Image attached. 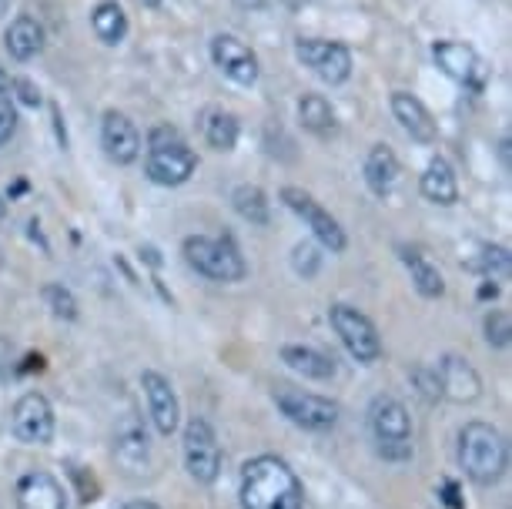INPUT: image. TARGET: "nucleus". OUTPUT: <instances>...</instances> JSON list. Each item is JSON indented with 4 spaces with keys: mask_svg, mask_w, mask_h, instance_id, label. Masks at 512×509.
I'll return each mask as SVG.
<instances>
[{
    "mask_svg": "<svg viewBox=\"0 0 512 509\" xmlns=\"http://www.w3.org/2000/svg\"><path fill=\"white\" fill-rule=\"evenodd\" d=\"M241 509H305L295 469L278 456H255L241 469Z\"/></svg>",
    "mask_w": 512,
    "mask_h": 509,
    "instance_id": "nucleus-1",
    "label": "nucleus"
},
{
    "mask_svg": "<svg viewBox=\"0 0 512 509\" xmlns=\"http://www.w3.org/2000/svg\"><path fill=\"white\" fill-rule=\"evenodd\" d=\"M459 466L476 486H496L509 469V446L489 422H466L459 432Z\"/></svg>",
    "mask_w": 512,
    "mask_h": 509,
    "instance_id": "nucleus-2",
    "label": "nucleus"
},
{
    "mask_svg": "<svg viewBox=\"0 0 512 509\" xmlns=\"http://www.w3.org/2000/svg\"><path fill=\"white\" fill-rule=\"evenodd\" d=\"M369 432L375 453L385 463H409L415 453L412 443V416L395 396H375L369 406Z\"/></svg>",
    "mask_w": 512,
    "mask_h": 509,
    "instance_id": "nucleus-3",
    "label": "nucleus"
},
{
    "mask_svg": "<svg viewBox=\"0 0 512 509\" xmlns=\"http://www.w3.org/2000/svg\"><path fill=\"white\" fill-rule=\"evenodd\" d=\"M195 168H198L195 151L188 148V141L175 128L158 124L148 134V178L154 185L178 188L195 175Z\"/></svg>",
    "mask_w": 512,
    "mask_h": 509,
    "instance_id": "nucleus-4",
    "label": "nucleus"
},
{
    "mask_svg": "<svg viewBox=\"0 0 512 509\" xmlns=\"http://www.w3.org/2000/svg\"><path fill=\"white\" fill-rule=\"evenodd\" d=\"M185 262L195 268L198 275L211 278V282H241L248 275V265L231 238H208L191 235L185 238Z\"/></svg>",
    "mask_w": 512,
    "mask_h": 509,
    "instance_id": "nucleus-5",
    "label": "nucleus"
},
{
    "mask_svg": "<svg viewBox=\"0 0 512 509\" xmlns=\"http://www.w3.org/2000/svg\"><path fill=\"white\" fill-rule=\"evenodd\" d=\"M272 399L288 422H295L298 429H308V432L335 429L338 416H342L338 402L325 399V396H315V392H305L298 386H288V382H278V386L272 389Z\"/></svg>",
    "mask_w": 512,
    "mask_h": 509,
    "instance_id": "nucleus-6",
    "label": "nucleus"
},
{
    "mask_svg": "<svg viewBox=\"0 0 512 509\" xmlns=\"http://www.w3.org/2000/svg\"><path fill=\"white\" fill-rule=\"evenodd\" d=\"M328 322H332L335 335L342 339V345L349 349L355 362L372 366V362L382 359V339L369 315H362L359 309H352V305H345V302H335L332 309H328Z\"/></svg>",
    "mask_w": 512,
    "mask_h": 509,
    "instance_id": "nucleus-7",
    "label": "nucleus"
},
{
    "mask_svg": "<svg viewBox=\"0 0 512 509\" xmlns=\"http://www.w3.org/2000/svg\"><path fill=\"white\" fill-rule=\"evenodd\" d=\"M181 449H185V469H188V476L195 479V483L201 486H211V483H218V476H221V446H218V436H215V429H211V422L208 419H188V426H185V439H181Z\"/></svg>",
    "mask_w": 512,
    "mask_h": 509,
    "instance_id": "nucleus-8",
    "label": "nucleus"
},
{
    "mask_svg": "<svg viewBox=\"0 0 512 509\" xmlns=\"http://www.w3.org/2000/svg\"><path fill=\"white\" fill-rule=\"evenodd\" d=\"M295 57L302 61L315 78L325 84H345L352 74V54L345 44L338 41H322V37H298L295 41Z\"/></svg>",
    "mask_w": 512,
    "mask_h": 509,
    "instance_id": "nucleus-9",
    "label": "nucleus"
},
{
    "mask_svg": "<svg viewBox=\"0 0 512 509\" xmlns=\"http://www.w3.org/2000/svg\"><path fill=\"white\" fill-rule=\"evenodd\" d=\"M282 201L295 211L298 218H302L308 232L315 235V242H322L328 252H335V255L345 252L349 238H345L342 225H338L335 218L328 215V211L318 205L312 195H308V191H302V188H282Z\"/></svg>",
    "mask_w": 512,
    "mask_h": 509,
    "instance_id": "nucleus-10",
    "label": "nucleus"
},
{
    "mask_svg": "<svg viewBox=\"0 0 512 509\" xmlns=\"http://www.w3.org/2000/svg\"><path fill=\"white\" fill-rule=\"evenodd\" d=\"M11 429L24 446H47L54 439V409L41 392H24L11 409Z\"/></svg>",
    "mask_w": 512,
    "mask_h": 509,
    "instance_id": "nucleus-11",
    "label": "nucleus"
},
{
    "mask_svg": "<svg viewBox=\"0 0 512 509\" xmlns=\"http://www.w3.org/2000/svg\"><path fill=\"white\" fill-rule=\"evenodd\" d=\"M114 459H118V466L128 476H144L151 466L148 429H144V422L134 416V412L121 416L118 429H114Z\"/></svg>",
    "mask_w": 512,
    "mask_h": 509,
    "instance_id": "nucleus-12",
    "label": "nucleus"
},
{
    "mask_svg": "<svg viewBox=\"0 0 512 509\" xmlns=\"http://www.w3.org/2000/svg\"><path fill=\"white\" fill-rule=\"evenodd\" d=\"M141 389H144V399H148V416L154 422V429L161 436H171L181 422V406H178V392L171 386L168 376L154 369H144L141 372Z\"/></svg>",
    "mask_w": 512,
    "mask_h": 509,
    "instance_id": "nucleus-13",
    "label": "nucleus"
},
{
    "mask_svg": "<svg viewBox=\"0 0 512 509\" xmlns=\"http://www.w3.org/2000/svg\"><path fill=\"white\" fill-rule=\"evenodd\" d=\"M432 57H436V64L452 81L466 84V88H476V91L486 84V64H482V57L476 54V47H469L462 41H439L432 47Z\"/></svg>",
    "mask_w": 512,
    "mask_h": 509,
    "instance_id": "nucleus-14",
    "label": "nucleus"
},
{
    "mask_svg": "<svg viewBox=\"0 0 512 509\" xmlns=\"http://www.w3.org/2000/svg\"><path fill=\"white\" fill-rule=\"evenodd\" d=\"M436 382H439V396H446L449 402H476L482 396V379L479 372L472 369L469 359L462 355H442L436 366Z\"/></svg>",
    "mask_w": 512,
    "mask_h": 509,
    "instance_id": "nucleus-15",
    "label": "nucleus"
},
{
    "mask_svg": "<svg viewBox=\"0 0 512 509\" xmlns=\"http://www.w3.org/2000/svg\"><path fill=\"white\" fill-rule=\"evenodd\" d=\"M211 61H215L231 81L241 84V88H251V84L258 81V57H255V51H251L245 41L231 37V34H218L215 41H211Z\"/></svg>",
    "mask_w": 512,
    "mask_h": 509,
    "instance_id": "nucleus-16",
    "label": "nucleus"
},
{
    "mask_svg": "<svg viewBox=\"0 0 512 509\" xmlns=\"http://www.w3.org/2000/svg\"><path fill=\"white\" fill-rule=\"evenodd\" d=\"M101 148L114 165H134L141 155V134L121 111H108L101 121Z\"/></svg>",
    "mask_w": 512,
    "mask_h": 509,
    "instance_id": "nucleus-17",
    "label": "nucleus"
},
{
    "mask_svg": "<svg viewBox=\"0 0 512 509\" xmlns=\"http://www.w3.org/2000/svg\"><path fill=\"white\" fill-rule=\"evenodd\" d=\"M17 509H67V493L47 469H31L17 479Z\"/></svg>",
    "mask_w": 512,
    "mask_h": 509,
    "instance_id": "nucleus-18",
    "label": "nucleus"
},
{
    "mask_svg": "<svg viewBox=\"0 0 512 509\" xmlns=\"http://www.w3.org/2000/svg\"><path fill=\"white\" fill-rule=\"evenodd\" d=\"M392 114L395 121L402 124V131L409 134L412 141H422V144H432L439 138V128H436V118L429 114V108L415 98L409 91H395L392 94Z\"/></svg>",
    "mask_w": 512,
    "mask_h": 509,
    "instance_id": "nucleus-19",
    "label": "nucleus"
},
{
    "mask_svg": "<svg viewBox=\"0 0 512 509\" xmlns=\"http://www.w3.org/2000/svg\"><path fill=\"white\" fill-rule=\"evenodd\" d=\"M399 258H402V265L409 268L412 285H415V292H419L422 299H442V295H446V278H442V272H439L436 262H432L429 255L419 252V248L402 245Z\"/></svg>",
    "mask_w": 512,
    "mask_h": 509,
    "instance_id": "nucleus-20",
    "label": "nucleus"
},
{
    "mask_svg": "<svg viewBox=\"0 0 512 509\" xmlns=\"http://www.w3.org/2000/svg\"><path fill=\"white\" fill-rule=\"evenodd\" d=\"M422 195L432 201V205H456L459 198V185H456V175H452V165L442 155H436L429 161V168L422 171Z\"/></svg>",
    "mask_w": 512,
    "mask_h": 509,
    "instance_id": "nucleus-21",
    "label": "nucleus"
},
{
    "mask_svg": "<svg viewBox=\"0 0 512 509\" xmlns=\"http://www.w3.org/2000/svg\"><path fill=\"white\" fill-rule=\"evenodd\" d=\"M44 51V27L34 21V17H14L11 27H7V54L14 61H31Z\"/></svg>",
    "mask_w": 512,
    "mask_h": 509,
    "instance_id": "nucleus-22",
    "label": "nucleus"
},
{
    "mask_svg": "<svg viewBox=\"0 0 512 509\" xmlns=\"http://www.w3.org/2000/svg\"><path fill=\"white\" fill-rule=\"evenodd\" d=\"M399 181V158L392 155V148L385 144H372V151L365 155V185H369L375 195H389Z\"/></svg>",
    "mask_w": 512,
    "mask_h": 509,
    "instance_id": "nucleus-23",
    "label": "nucleus"
},
{
    "mask_svg": "<svg viewBox=\"0 0 512 509\" xmlns=\"http://www.w3.org/2000/svg\"><path fill=\"white\" fill-rule=\"evenodd\" d=\"M282 362L292 372H298V376H305V379L325 382V379L335 376V362L328 359L325 352L308 349V345H285V349H282Z\"/></svg>",
    "mask_w": 512,
    "mask_h": 509,
    "instance_id": "nucleus-24",
    "label": "nucleus"
},
{
    "mask_svg": "<svg viewBox=\"0 0 512 509\" xmlns=\"http://www.w3.org/2000/svg\"><path fill=\"white\" fill-rule=\"evenodd\" d=\"M298 121L305 124V131L318 134V138H332L338 131V121H335V111L322 94H305L298 101Z\"/></svg>",
    "mask_w": 512,
    "mask_h": 509,
    "instance_id": "nucleus-25",
    "label": "nucleus"
},
{
    "mask_svg": "<svg viewBox=\"0 0 512 509\" xmlns=\"http://www.w3.org/2000/svg\"><path fill=\"white\" fill-rule=\"evenodd\" d=\"M91 27L104 44L114 47V44L124 41V34H128V14L121 11L118 0H101L91 14Z\"/></svg>",
    "mask_w": 512,
    "mask_h": 509,
    "instance_id": "nucleus-26",
    "label": "nucleus"
},
{
    "mask_svg": "<svg viewBox=\"0 0 512 509\" xmlns=\"http://www.w3.org/2000/svg\"><path fill=\"white\" fill-rule=\"evenodd\" d=\"M201 128H205V141L211 144L215 151H235L238 144V121L235 114L221 111V108H211L205 111V121H201Z\"/></svg>",
    "mask_w": 512,
    "mask_h": 509,
    "instance_id": "nucleus-27",
    "label": "nucleus"
},
{
    "mask_svg": "<svg viewBox=\"0 0 512 509\" xmlns=\"http://www.w3.org/2000/svg\"><path fill=\"white\" fill-rule=\"evenodd\" d=\"M231 205H235L238 215L251 225H268V218H272V211H268V198L258 185H238L235 191H231Z\"/></svg>",
    "mask_w": 512,
    "mask_h": 509,
    "instance_id": "nucleus-28",
    "label": "nucleus"
},
{
    "mask_svg": "<svg viewBox=\"0 0 512 509\" xmlns=\"http://www.w3.org/2000/svg\"><path fill=\"white\" fill-rule=\"evenodd\" d=\"M476 268L486 278H492V282H509V275H512V255H509V248H502V245L482 248Z\"/></svg>",
    "mask_w": 512,
    "mask_h": 509,
    "instance_id": "nucleus-29",
    "label": "nucleus"
},
{
    "mask_svg": "<svg viewBox=\"0 0 512 509\" xmlns=\"http://www.w3.org/2000/svg\"><path fill=\"white\" fill-rule=\"evenodd\" d=\"M44 302L54 312V319L74 322L77 319V299L71 295V288L64 285H44Z\"/></svg>",
    "mask_w": 512,
    "mask_h": 509,
    "instance_id": "nucleus-30",
    "label": "nucleus"
},
{
    "mask_svg": "<svg viewBox=\"0 0 512 509\" xmlns=\"http://www.w3.org/2000/svg\"><path fill=\"white\" fill-rule=\"evenodd\" d=\"M17 131V108L11 98V81L0 74V144H7Z\"/></svg>",
    "mask_w": 512,
    "mask_h": 509,
    "instance_id": "nucleus-31",
    "label": "nucleus"
},
{
    "mask_svg": "<svg viewBox=\"0 0 512 509\" xmlns=\"http://www.w3.org/2000/svg\"><path fill=\"white\" fill-rule=\"evenodd\" d=\"M486 342L492 345V349H506V345L512 342V319L509 312H489L486 315Z\"/></svg>",
    "mask_w": 512,
    "mask_h": 509,
    "instance_id": "nucleus-32",
    "label": "nucleus"
},
{
    "mask_svg": "<svg viewBox=\"0 0 512 509\" xmlns=\"http://www.w3.org/2000/svg\"><path fill=\"white\" fill-rule=\"evenodd\" d=\"M292 265L298 275H315L318 272V248L315 245H295V255H292Z\"/></svg>",
    "mask_w": 512,
    "mask_h": 509,
    "instance_id": "nucleus-33",
    "label": "nucleus"
},
{
    "mask_svg": "<svg viewBox=\"0 0 512 509\" xmlns=\"http://www.w3.org/2000/svg\"><path fill=\"white\" fill-rule=\"evenodd\" d=\"M412 379H415V386H419V392L425 399H439V382H436V372H425V369H415L412 372Z\"/></svg>",
    "mask_w": 512,
    "mask_h": 509,
    "instance_id": "nucleus-34",
    "label": "nucleus"
},
{
    "mask_svg": "<svg viewBox=\"0 0 512 509\" xmlns=\"http://www.w3.org/2000/svg\"><path fill=\"white\" fill-rule=\"evenodd\" d=\"M11 88L17 91V98H21L24 104H31V108H34V104H41V91H37L27 78H14Z\"/></svg>",
    "mask_w": 512,
    "mask_h": 509,
    "instance_id": "nucleus-35",
    "label": "nucleus"
},
{
    "mask_svg": "<svg viewBox=\"0 0 512 509\" xmlns=\"http://www.w3.org/2000/svg\"><path fill=\"white\" fill-rule=\"evenodd\" d=\"M241 11H258V7H265V0H235Z\"/></svg>",
    "mask_w": 512,
    "mask_h": 509,
    "instance_id": "nucleus-36",
    "label": "nucleus"
},
{
    "mask_svg": "<svg viewBox=\"0 0 512 509\" xmlns=\"http://www.w3.org/2000/svg\"><path fill=\"white\" fill-rule=\"evenodd\" d=\"M124 509H161L158 503H151V499H134V503H128Z\"/></svg>",
    "mask_w": 512,
    "mask_h": 509,
    "instance_id": "nucleus-37",
    "label": "nucleus"
},
{
    "mask_svg": "<svg viewBox=\"0 0 512 509\" xmlns=\"http://www.w3.org/2000/svg\"><path fill=\"white\" fill-rule=\"evenodd\" d=\"M138 7H161V0H134Z\"/></svg>",
    "mask_w": 512,
    "mask_h": 509,
    "instance_id": "nucleus-38",
    "label": "nucleus"
},
{
    "mask_svg": "<svg viewBox=\"0 0 512 509\" xmlns=\"http://www.w3.org/2000/svg\"><path fill=\"white\" fill-rule=\"evenodd\" d=\"M4 215H7V201L0 198V222H4Z\"/></svg>",
    "mask_w": 512,
    "mask_h": 509,
    "instance_id": "nucleus-39",
    "label": "nucleus"
},
{
    "mask_svg": "<svg viewBox=\"0 0 512 509\" xmlns=\"http://www.w3.org/2000/svg\"><path fill=\"white\" fill-rule=\"evenodd\" d=\"M7 11V0H0V14H4Z\"/></svg>",
    "mask_w": 512,
    "mask_h": 509,
    "instance_id": "nucleus-40",
    "label": "nucleus"
}]
</instances>
